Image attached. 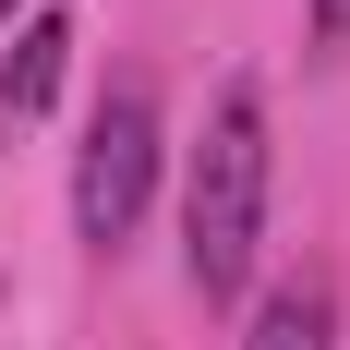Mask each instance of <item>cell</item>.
<instances>
[{"mask_svg": "<svg viewBox=\"0 0 350 350\" xmlns=\"http://www.w3.org/2000/svg\"><path fill=\"white\" fill-rule=\"evenodd\" d=\"M254 242H266V97L254 85H217L206 145L181 170V278L206 302H242Z\"/></svg>", "mask_w": 350, "mask_h": 350, "instance_id": "1", "label": "cell"}, {"mask_svg": "<svg viewBox=\"0 0 350 350\" xmlns=\"http://www.w3.org/2000/svg\"><path fill=\"white\" fill-rule=\"evenodd\" d=\"M145 193H157V85L121 72L97 97V121H85V157H72V230L97 254H121L133 217H145Z\"/></svg>", "mask_w": 350, "mask_h": 350, "instance_id": "2", "label": "cell"}, {"mask_svg": "<svg viewBox=\"0 0 350 350\" xmlns=\"http://www.w3.org/2000/svg\"><path fill=\"white\" fill-rule=\"evenodd\" d=\"M61 61H72V25L36 12V25L12 36V61H0V121H36V109L61 97Z\"/></svg>", "mask_w": 350, "mask_h": 350, "instance_id": "3", "label": "cell"}, {"mask_svg": "<svg viewBox=\"0 0 350 350\" xmlns=\"http://www.w3.org/2000/svg\"><path fill=\"white\" fill-rule=\"evenodd\" d=\"M242 350H326V290H314V278L266 290V302H254V338H242Z\"/></svg>", "mask_w": 350, "mask_h": 350, "instance_id": "4", "label": "cell"}, {"mask_svg": "<svg viewBox=\"0 0 350 350\" xmlns=\"http://www.w3.org/2000/svg\"><path fill=\"white\" fill-rule=\"evenodd\" d=\"M314 49H350V0H314Z\"/></svg>", "mask_w": 350, "mask_h": 350, "instance_id": "5", "label": "cell"}, {"mask_svg": "<svg viewBox=\"0 0 350 350\" xmlns=\"http://www.w3.org/2000/svg\"><path fill=\"white\" fill-rule=\"evenodd\" d=\"M0 25H12V0H0Z\"/></svg>", "mask_w": 350, "mask_h": 350, "instance_id": "6", "label": "cell"}]
</instances>
